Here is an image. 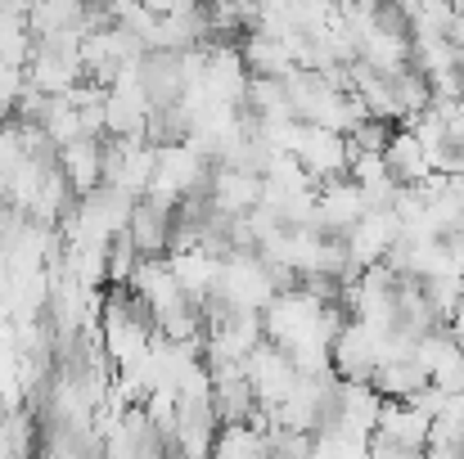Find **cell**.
<instances>
[{
  "label": "cell",
  "instance_id": "5b68a950",
  "mask_svg": "<svg viewBox=\"0 0 464 459\" xmlns=\"http://www.w3.org/2000/svg\"><path fill=\"white\" fill-rule=\"evenodd\" d=\"M420 293L429 298V306L451 324V315L464 306V271H447V275H420Z\"/></svg>",
  "mask_w": 464,
  "mask_h": 459
},
{
  "label": "cell",
  "instance_id": "6da1fadb",
  "mask_svg": "<svg viewBox=\"0 0 464 459\" xmlns=\"http://www.w3.org/2000/svg\"><path fill=\"white\" fill-rule=\"evenodd\" d=\"M401 239V216L397 212H365L347 234H343V248L356 266H374L388 257V248Z\"/></svg>",
  "mask_w": 464,
  "mask_h": 459
},
{
  "label": "cell",
  "instance_id": "7a4b0ae2",
  "mask_svg": "<svg viewBox=\"0 0 464 459\" xmlns=\"http://www.w3.org/2000/svg\"><path fill=\"white\" fill-rule=\"evenodd\" d=\"M59 171L72 185V194H91L104 180V136H77L68 145H59Z\"/></svg>",
  "mask_w": 464,
  "mask_h": 459
},
{
  "label": "cell",
  "instance_id": "277c9868",
  "mask_svg": "<svg viewBox=\"0 0 464 459\" xmlns=\"http://www.w3.org/2000/svg\"><path fill=\"white\" fill-rule=\"evenodd\" d=\"M212 459H266V433L253 428V424H226Z\"/></svg>",
  "mask_w": 464,
  "mask_h": 459
},
{
  "label": "cell",
  "instance_id": "3957f363",
  "mask_svg": "<svg viewBox=\"0 0 464 459\" xmlns=\"http://www.w3.org/2000/svg\"><path fill=\"white\" fill-rule=\"evenodd\" d=\"M379 158H383V167H388V176H392L397 185H420V180L433 176V171H429V158H424V149H420V140H415L406 127L392 131L388 149L379 153Z\"/></svg>",
  "mask_w": 464,
  "mask_h": 459
}]
</instances>
